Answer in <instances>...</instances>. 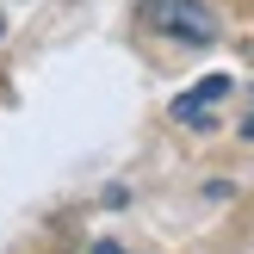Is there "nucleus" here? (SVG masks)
Segmentation results:
<instances>
[{"instance_id": "1", "label": "nucleus", "mask_w": 254, "mask_h": 254, "mask_svg": "<svg viewBox=\"0 0 254 254\" xmlns=\"http://www.w3.org/2000/svg\"><path fill=\"white\" fill-rule=\"evenodd\" d=\"M136 19H143L149 31L186 44V50H211V44H217V12H211L205 0H143Z\"/></svg>"}, {"instance_id": "2", "label": "nucleus", "mask_w": 254, "mask_h": 254, "mask_svg": "<svg viewBox=\"0 0 254 254\" xmlns=\"http://www.w3.org/2000/svg\"><path fill=\"white\" fill-rule=\"evenodd\" d=\"M230 93H236V81H230V74H205V81H192V87H186V93L174 99L168 112H174V124H192V130H211Z\"/></svg>"}, {"instance_id": "3", "label": "nucleus", "mask_w": 254, "mask_h": 254, "mask_svg": "<svg viewBox=\"0 0 254 254\" xmlns=\"http://www.w3.org/2000/svg\"><path fill=\"white\" fill-rule=\"evenodd\" d=\"M93 254H124V248H118V242H99V248H93Z\"/></svg>"}, {"instance_id": "4", "label": "nucleus", "mask_w": 254, "mask_h": 254, "mask_svg": "<svg viewBox=\"0 0 254 254\" xmlns=\"http://www.w3.org/2000/svg\"><path fill=\"white\" fill-rule=\"evenodd\" d=\"M242 136H254V118H248V124H242Z\"/></svg>"}, {"instance_id": "5", "label": "nucleus", "mask_w": 254, "mask_h": 254, "mask_svg": "<svg viewBox=\"0 0 254 254\" xmlns=\"http://www.w3.org/2000/svg\"><path fill=\"white\" fill-rule=\"evenodd\" d=\"M0 31H6V19H0Z\"/></svg>"}]
</instances>
